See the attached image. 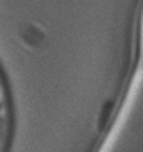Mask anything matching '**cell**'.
Wrapping results in <instances>:
<instances>
[{
	"label": "cell",
	"instance_id": "1",
	"mask_svg": "<svg viewBox=\"0 0 143 152\" xmlns=\"http://www.w3.org/2000/svg\"><path fill=\"white\" fill-rule=\"evenodd\" d=\"M113 111H115V99H109L102 106V111H100V116H98V122H97V129L98 131L106 129V125L109 124V118H111Z\"/></svg>",
	"mask_w": 143,
	"mask_h": 152
},
{
	"label": "cell",
	"instance_id": "2",
	"mask_svg": "<svg viewBox=\"0 0 143 152\" xmlns=\"http://www.w3.org/2000/svg\"><path fill=\"white\" fill-rule=\"evenodd\" d=\"M2 107H4V104H2V102H0V111H2Z\"/></svg>",
	"mask_w": 143,
	"mask_h": 152
}]
</instances>
